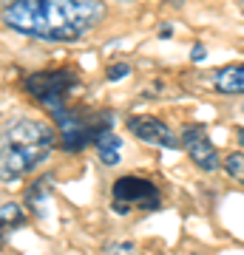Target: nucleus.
Masks as SVG:
<instances>
[{"label":"nucleus","mask_w":244,"mask_h":255,"mask_svg":"<svg viewBox=\"0 0 244 255\" xmlns=\"http://www.w3.org/2000/svg\"><path fill=\"white\" fill-rule=\"evenodd\" d=\"M102 0H0L3 26L45 43H77L105 20Z\"/></svg>","instance_id":"nucleus-1"},{"label":"nucleus","mask_w":244,"mask_h":255,"mask_svg":"<svg viewBox=\"0 0 244 255\" xmlns=\"http://www.w3.org/2000/svg\"><path fill=\"white\" fill-rule=\"evenodd\" d=\"M57 147V130L43 119L20 117L0 128V182L34 173Z\"/></svg>","instance_id":"nucleus-2"},{"label":"nucleus","mask_w":244,"mask_h":255,"mask_svg":"<svg viewBox=\"0 0 244 255\" xmlns=\"http://www.w3.org/2000/svg\"><path fill=\"white\" fill-rule=\"evenodd\" d=\"M57 122V142L65 153H80L88 145H94L97 139L111 130L114 125V111H94L82 108V105H65V108L51 114Z\"/></svg>","instance_id":"nucleus-3"},{"label":"nucleus","mask_w":244,"mask_h":255,"mask_svg":"<svg viewBox=\"0 0 244 255\" xmlns=\"http://www.w3.org/2000/svg\"><path fill=\"white\" fill-rule=\"evenodd\" d=\"M23 88L48 114H54V111L65 108L68 97L80 88V74L74 71V68H65V65H60V68H43V71L28 74L26 80H23Z\"/></svg>","instance_id":"nucleus-4"},{"label":"nucleus","mask_w":244,"mask_h":255,"mask_svg":"<svg viewBox=\"0 0 244 255\" xmlns=\"http://www.w3.org/2000/svg\"><path fill=\"white\" fill-rule=\"evenodd\" d=\"M162 207V190L145 176H119L111 184V210L119 216H128L134 210L151 213Z\"/></svg>","instance_id":"nucleus-5"},{"label":"nucleus","mask_w":244,"mask_h":255,"mask_svg":"<svg viewBox=\"0 0 244 255\" xmlns=\"http://www.w3.org/2000/svg\"><path fill=\"white\" fill-rule=\"evenodd\" d=\"M179 147L188 150L190 162L196 164L199 170H205V173H213V170H219V164H222L219 150H216V145L210 142L208 128L205 125H185L182 128Z\"/></svg>","instance_id":"nucleus-6"},{"label":"nucleus","mask_w":244,"mask_h":255,"mask_svg":"<svg viewBox=\"0 0 244 255\" xmlns=\"http://www.w3.org/2000/svg\"><path fill=\"white\" fill-rule=\"evenodd\" d=\"M128 130L134 133L139 142L154 147H168V150H176L179 147V136L173 133V128L168 122H162L159 117H145V114H136V117L125 119Z\"/></svg>","instance_id":"nucleus-7"},{"label":"nucleus","mask_w":244,"mask_h":255,"mask_svg":"<svg viewBox=\"0 0 244 255\" xmlns=\"http://www.w3.org/2000/svg\"><path fill=\"white\" fill-rule=\"evenodd\" d=\"M213 91L222 97H244V63H230L213 74Z\"/></svg>","instance_id":"nucleus-8"},{"label":"nucleus","mask_w":244,"mask_h":255,"mask_svg":"<svg viewBox=\"0 0 244 255\" xmlns=\"http://www.w3.org/2000/svg\"><path fill=\"white\" fill-rule=\"evenodd\" d=\"M94 145H97V156H100V162L105 164V167L119 164V159H122V156H119V150H122V139H119L114 130H105Z\"/></svg>","instance_id":"nucleus-9"},{"label":"nucleus","mask_w":244,"mask_h":255,"mask_svg":"<svg viewBox=\"0 0 244 255\" xmlns=\"http://www.w3.org/2000/svg\"><path fill=\"white\" fill-rule=\"evenodd\" d=\"M26 224H28V216L20 201H3L0 204V227H6L11 233V230H20Z\"/></svg>","instance_id":"nucleus-10"},{"label":"nucleus","mask_w":244,"mask_h":255,"mask_svg":"<svg viewBox=\"0 0 244 255\" xmlns=\"http://www.w3.org/2000/svg\"><path fill=\"white\" fill-rule=\"evenodd\" d=\"M48 193H51V176H40L34 184H28L26 201H28V207L34 210L37 216H43V207H45V199H48Z\"/></svg>","instance_id":"nucleus-11"},{"label":"nucleus","mask_w":244,"mask_h":255,"mask_svg":"<svg viewBox=\"0 0 244 255\" xmlns=\"http://www.w3.org/2000/svg\"><path fill=\"white\" fill-rule=\"evenodd\" d=\"M225 170H227V176H230L233 182L244 184V150H233V153H227Z\"/></svg>","instance_id":"nucleus-12"},{"label":"nucleus","mask_w":244,"mask_h":255,"mask_svg":"<svg viewBox=\"0 0 244 255\" xmlns=\"http://www.w3.org/2000/svg\"><path fill=\"white\" fill-rule=\"evenodd\" d=\"M105 255H136V244L134 241H119V244H108Z\"/></svg>","instance_id":"nucleus-13"},{"label":"nucleus","mask_w":244,"mask_h":255,"mask_svg":"<svg viewBox=\"0 0 244 255\" xmlns=\"http://www.w3.org/2000/svg\"><path fill=\"white\" fill-rule=\"evenodd\" d=\"M128 74H131V65L128 63H114L108 71H105V77H108V82H117V80H122V77H128Z\"/></svg>","instance_id":"nucleus-14"},{"label":"nucleus","mask_w":244,"mask_h":255,"mask_svg":"<svg viewBox=\"0 0 244 255\" xmlns=\"http://www.w3.org/2000/svg\"><path fill=\"white\" fill-rule=\"evenodd\" d=\"M205 57H208V48L202 46V43H196V46L190 48V60H193V63H202Z\"/></svg>","instance_id":"nucleus-15"},{"label":"nucleus","mask_w":244,"mask_h":255,"mask_svg":"<svg viewBox=\"0 0 244 255\" xmlns=\"http://www.w3.org/2000/svg\"><path fill=\"white\" fill-rule=\"evenodd\" d=\"M6 238H9V230H6V227H0V250L6 247Z\"/></svg>","instance_id":"nucleus-16"},{"label":"nucleus","mask_w":244,"mask_h":255,"mask_svg":"<svg viewBox=\"0 0 244 255\" xmlns=\"http://www.w3.org/2000/svg\"><path fill=\"white\" fill-rule=\"evenodd\" d=\"M171 34H173V28H171V26H162V28H159V37H162V40H168Z\"/></svg>","instance_id":"nucleus-17"},{"label":"nucleus","mask_w":244,"mask_h":255,"mask_svg":"<svg viewBox=\"0 0 244 255\" xmlns=\"http://www.w3.org/2000/svg\"><path fill=\"white\" fill-rule=\"evenodd\" d=\"M236 139H239V145H242V150H244V128H236Z\"/></svg>","instance_id":"nucleus-18"},{"label":"nucleus","mask_w":244,"mask_h":255,"mask_svg":"<svg viewBox=\"0 0 244 255\" xmlns=\"http://www.w3.org/2000/svg\"><path fill=\"white\" fill-rule=\"evenodd\" d=\"M236 6H239V9L244 11V0H236Z\"/></svg>","instance_id":"nucleus-19"},{"label":"nucleus","mask_w":244,"mask_h":255,"mask_svg":"<svg viewBox=\"0 0 244 255\" xmlns=\"http://www.w3.org/2000/svg\"><path fill=\"white\" fill-rule=\"evenodd\" d=\"M242 114H244V100H242Z\"/></svg>","instance_id":"nucleus-20"},{"label":"nucleus","mask_w":244,"mask_h":255,"mask_svg":"<svg viewBox=\"0 0 244 255\" xmlns=\"http://www.w3.org/2000/svg\"><path fill=\"white\" fill-rule=\"evenodd\" d=\"M14 255H20V253H14Z\"/></svg>","instance_id":"nucleus-21"}]
</instances>
